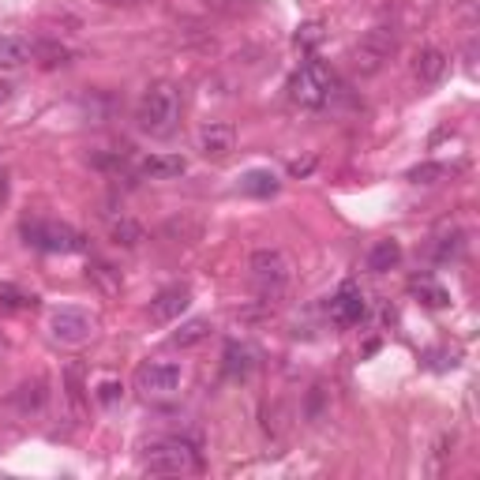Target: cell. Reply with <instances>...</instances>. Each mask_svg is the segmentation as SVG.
Instances as JSON below:
<instances>
[{
  "label": "cell",
  "mask_w": 480,
  "mask_h": 480,
  "mask_svg": "<svg viewBox=\"0 0 480 480\" xmlns=\"http://www.w3.org/2000/svg\"><path fill=\"white\" fill-rule=\"evenodd\" d=\"M94 278H98V282H102V289L106 293H117L120 289V274L109 267V263H94V270H90Z\"/></svg>",
  "instance_id": "d4e9b609"
},
{
  "label": "cell",
  "mask_w": 480,
  "mask_h": 480,
  "mask_svg": "<svg viewBox=\"0 0 480 480\" xmlns=\"http://www.w3.org/2000/svg\"><path fill=\"white\" fill-rule=\"evenodd\" d=\"M0 349H5V342H0Z\"/></svg>",
  "instance_id": "f546056e"
},
{
  "label": "cell",
  "mask_w": 480,
  "mask_h": 480,
  "mask_svg": "<svg viewBox=\"0 0 480 480\" xmlns=\"http://www.w3.org/2000/svg\"><path fill=\"white\" fill-rule=\"evenodd\" d=\"M181 383H184V368L176 361H150L136 372V387L146 398H169L181 391Z\"/></svg>",
  "instance_id": "52a82bcc"
},
{
  "label": "cell",
  "mask_w": 480,
  "mask_h": 480,
  "mask_svg": "<svg viewBox=\"0 0 480 480\" xmlns=\"http://www.w3.org/2000/svg\"><path fill=\"white\" fill-rule=\"evenodd\" d=\"M221 368H225V375L230 379H248L251 375V368H256V349L251 345H244V342H230L225 345V353H221Z\"/></svg>",
  "instance_id": "5bb4252c"
},
{
  "label": "cell",
  "mask_w": 480,
  "mask_h": 480,
  "mask_svg": "<svg viewBox=\"0 0 480 480\" xmlns=\"http://www.w3.org/2000/svg\"><path fill=\"white\" fill-rule=\"evenodd\" d=\"M195 146H199V155L203 158H225V155H233V146H237V132H233V124H203V128L195 132Z\"/></svg>",
  "instance_id": "30bf717a"
},
{
  "label": "cell",
  "mask_w": 480,
  "mask_h": 480,
  "mask_svg": "<svg viewBox=\"0 0 480 480\" xmlns=\"http://www.w3.org/2000/svg\"><path fill=\"white\" fill-rule=\"evenodd\" d=\"M49 334L61 345H83L94 338V319L83 308H57L49 315Z\"/></svg>",
  "instance_id": "ba28073f"
},
{
  "label": "cell",
  "mask_w": 480,
  "mask_h": 480,
  "mask_svg": "<svg viewBox=\"0 0 480 480\" xmlns=\"http://www.w3.org/2000/svg\"><path fill=\"white\" fill-rule=\"evenodd\" d=\"M192 305V293L184 286H169L162 289L155 300H150V319L155 323H173V319H181Z\"/></svg>",
  "instance_id": "8fae6325"
},
{
  "label": "cell",
  "mask_w": 480,
  "mask_h": 480,
  "mask_svg": "<svg viewBox=\"0 0 480 480\" xmlns=\"http://www.w3.org/2000/svg\"><path fill=\"white\" fill-rule=\"evenodd\" d=\"M45 57L42 64L45 68H57V64H68V49L64 45H57V42H42V45H34V57Z\"/></svg>",
  "instance_id": "cb8c5ba5"
},
{
  "label": "cell",
  "mask_w": 480,
  "mask_h": 480,
  "mask_svg": "<svg viewBox=\"0 0 480 480\" xmlns=\"http://www.w3.org/2000/svg\"><path fill=\"white\" fill-rule=\"evenodd\" d=\"M450 169L443 165V162H424V165H417V169H409V181L413 184H436V181H443Z\"/></svg>",
  "instance_id": "7402d4cb"
},
{
  "label": "cell",
  "mask_w": 480,
  "mask_h": 480,
  "mask_svg": "<svg viewBox=\"0 0 480 480\" xmlns=\"http://www.w3.org/2000/svg\"><path fill=\"white\" fill-rule=\"evenodd\" d=\"M34 61V42L23 34H0V71H19Z\"/></svg>",
  "instance_id": "7c38bea8"
},
{
  "label": "cell",
  "mask_w": 480,
  "mask_h": 480,
  "mask_svg": "<svg viewBox=\"0 0 480 480\" xmlns=\"http://www.w3.org/2000/svg\"><path fill=\"white\" fill-rule=\"evenodd\" d=\"M136 120L146 136H169L181 120V94L169 83H155L143 98H139V109H136Z\"/></svg>",
  "instance_id": "7a4b0ae2"
},
{
  "label": "cell",
  "mask_w": 480,
  "mask_h": 480,
  "mask_svg": "<svg viewBox=\"0 0 480 480\" xmlns=\"http://www.w3.org/2000/svg\"><path fill=\"white\" fill-rule=\"evenodd\" d=\"M278 188H282V181H278L270 169H248V173L240 176V192H244V195L267 199V195H278Z\"/></svg>",
  "instance_id": "e0dca14e"
},
{
  "label": "cell",
  "mask_w": 480,
  "mask_h": 480,
  "mask_svg": "<svg viewBox=\"0 0 480 480\" xmlns=\"http://www.w3.org/2000/svg\"><path fill=\"white\" fill-rule=\"evenodd\" d=\"M413 71H417V80L420 83H439L443 75H447V53L443 49H420L417 61H413Z\"/></svg>",
  "instance_id": "2e32d148"
},
{
  "label": "cell",
  "mask_w": 480,
  "mask_h": 480,
  "mask_svg": "<svg viewBox=\"0 0 480 480\" xmlns=\"http://www.w3.org/2000/svg\"><path fill=\"white\" fill-rule=\"evenodd\" d=\"M199 466V447L192 439L169 436V439H155L143 447V469L158 473V476H181V473H195Z\"/></svg>",
  "instance_id": "6da1fadb"
},
{
  "label": "cell",
  "mask_w": 480,
  "mask_h": 480,
  "mask_svg": "<svg viewBox=\"0 0 480 480\" xmlns=\"http://www.w3.org/2000/svg\"><path fill=\"white\" fill-rule=\"evenodd\" d=\"M394 49H398V34L394 27H387V23H379V27H372L361 42H357V71L361 75H375L379 68H383L391 57H394Z\"/></svg>",
  "instance_id": "8992f818"
},
{
  "label": "cell",
  "mask_w": 480,
  "mask_h": 480,
  "mask_svg": "<svg viewBox=\"0 0 480 480\" xmlns=\"http://www.w3.org/2000/svg\"><path fill=\"white\" fill-rule=\"evenodd\" d=\"M409 289H413V296L420 300V305H428V308H447V305H450V293L436 282V278H428V274L413 278Z\"/></svg>",
  "instance_id": "ac0fdd59"
},
{
  "label": "cell",
  "mask_w": 480,
  "mask_h": 480,
  "mask_svg": "<svg viewBox=\"0 0 480 480\" xmlns=\"http://www.w3.org/2000/svg\"><path fill=\"white\" fill-rule=\"evenodd\" d=\"M331 94H334V71L326 68L323 61H305L296 71H293V80H289V98L296 106H305V109H319L331 102Z\"/></svg>",
  "instance_id": "277c9868"
},
{
  "label": "cell",
  "mask_w": 480,
  "mask_h": 480,
  "mask_svg": "<svg viewBox=\"0 0 480 480\" xmlns=\"http://www.w3.org/2000/svg\"><path fill=\"white\" fill-rule=\"evenodd\" d=\"M319 42H323V27H319V23H305V27L296 31V45L300 49H315Z\"/></svg>",
  "instance_id": "4316f807"
},
{
  "label": "cell",
  "mask_w": 480,
  "mask_h": 480,
  "mask_svg": "<svg viewBox=\"0 0 480 480\" xmlns=\"http://www.w3.org/2000/svg\"><path fill=\"white\" fill-rule=\"evenodd\" d=\"M211 334V323L207 319H188V323H181V331L173 334V345L176 349H192V345H199Z\"/></svg>",
  "instance_id": "d6986e66"
},
{
  "label": "cell",
  "mask_w": 480,
  "mask_h": 480,
  "mask_svg": "<svg viewBox=\"0 0 480 480\" xmlns=\"http://www.w3.org/2000/svg\"><path fill=\"white\" fill-rule=\"evenodd\" d=\"M0 308H5V312H15V308H34V296H27L19 286L5 282V286H0Z\"/></svg>",
  "instance_id": "44dd1931"
},
{
  "label": "cell",
  "mask_w": 480,
  "mask_h": 480,
  "mask_svg": "<svg viewBox=\"0 0 480 480\" xmlns=\"http://www.w3.org/2000/svg\"><path fill=\"white\" fill-rule=\"evenodd\" d=\"M364 315H368V300H364L361 286L345 282V286L331 296V319H334L338 326H357Z\"/></svg>",
  "instance_id": "9c48e42d"
},
{
  "label": "cell",
  "mask_w": 480,
  "mask_h": 480,
  "mask_svg": "<svg viewBox=\"0 0 480 480\" xmlns=\"http://www.w3.org/2000/svg\"><path fill=\"white\" fill-rule=\"evenodd\" d=\"M23 240L49 256H71V251H87V237L75 233L64 221H27L23 225Z\"/></svg>",
  "instance_id": "5b68a950"
},
{
  "label": "cell",
  "mask_w": 480,
  "mask_h": 480,
  "mask_svg": "<svg viewBox=\"0 0 480 480\" xmlns=\"http://www.w3.org/2000/svg\"><path fill=\"white\" fill-rule=\"evenodd\" d=\"M368 270L372 274H387V270H394L398 263H401V244L394 240V237H387V240H375L372 248H368Z\"/></svg>",
  "instance_id": "9a60e30c"
},
{
  "label": "cell",
  "mask_w": 480,
  "mask_h": 480,
  "mask_svg": "<svg viewBox=\"0 0 480 480\" xmlns=\"http://www.w3.org/2000/svg\"><path fill=\"white\" fill-rule=\"evenodd\" d=\"M251 282H256V289L267 296V300H278L289 282H293V259L286 256L282 248H259V251H251Z\"/></svg>",
  "instance_id": "3957f363"
},
{
  "label": "cell",
  "mask_w": 480,
  "mask_h": 480,
  "mask_svg": "<svg viewBox=\"0 0 480 480\" xmlns=\"http://www.w3.org/2000/svg\"><path fill=\"white\" fill-rule=\"evenodd\" d=\"M8 98H12V87H8V83H0V106H5Z\"/></svg>",
  "instance_id": "f1b7e54d"
},
{
  "label": "cell",
  "mask_w": 480,
  "mask_h": 480,
  "mask_svg": "<svg viewBox=\"0 0 480 480\" xmlns=\"http://www.w3.org/2000/svg\"><path fill=\"white\" fill-rule=\"evenodd\" d=\"M139 173L150 176V181H173V176L188 173V162L181 155H150L139 162Z\"/></svg>",
  "instance_id": "4fadbf2b"
},
{
  "label": "cell",
  "mask_w": 480,
  "mask_h": 480,
  "mask_svg": "<svg viewBox=\"0 0 480 480\" xmlns=\"http://www.w3.org/2000/svg\"><path fill=\"white\" fill-rule=\"evenodd\" d=\"M120 398H124V387L117 379H102V383H98V401H102V406H117Z\"/></svg>",
  "instance_id": "484cf974"
},
{
  "label": "cell",
  "mask_w": 480,
  "mask_h": 480,
  "mask_svg": "<svg viewBox=\"0 0 480 480\" xmlns=\"http://www.w3.org/2000/svg\"><path fill=\"white\" fill-rule=\"evenodd\" d=\"M109 237L117 244H124V248H136L143 240V225L132 221V218H117V221H109Z\"/></svg>",
  "instance_id": "ffe728a7"
},
{
  "label": "cell",
  "mask_w": 480,
  "mask_h": 480,
  "mask_svg": "<svg viewBox=\"0 0 480 480\" xmlns=\"http://www.w3.org/2000/svg\"><path fill=\"white\" fill-rule=\"evenodd\" d=\"M462 248H466L462 233L439 237V244H436V263H450V259H458V256H462Z\"/></svg>",
  "instance_id": "603a6c76"
},
{
  "label": "cell",
  "mask_w": 480,
  "mask_h": 480,
  "mask_svg": "<svg viewBox=\"0 0 480 480\" xmlns=\"http://www.w3.org/2000/svg\"><path fill=\"white\" fill-rule=\"evenodd\" d=\"M19 391H23V394H19L15 401H19V409H23V413H27V409H38V406H42V383H34V387L27 383V387H19Z\"/></svg>",
  "instance_id": "83f0119b"
}]
</instances>
